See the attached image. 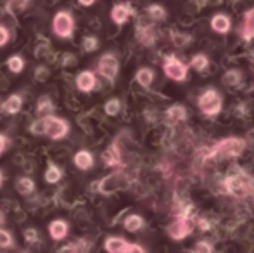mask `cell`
Returning a JSON list of instances; mask_svg holds the SVG:
<instances>
[{"instance_id":"cell-14","label":"cell","mask_w":254,"mask_h":253,"mask_svg":"<svg viewBox=\"0 0 254 253\" xmlns=\"http://www.w3.org/2000/svg\"><path fill=\"white\" fill-rule=\"evenodd\" d=\"M230 17L227 16V14H216V16H213V19H211V28H213L216 33H227V31H230Z\"/></svg>"},{"instance_id":"cell-18","label":"cell","mask_w":254,"mask_h":253,"mask_svg":"<svg viewBox=\"0 0 254 253\" xmlns=\"http://www.w3.org/2000/svg\"><path fill=\"white\" fill-rule=\"evenodd\" d=\"M137 37L144 45H152L156 42V33H154L152 26H145V24L137 26Z\"/></svg>"},{"instance_id":"cell-3","label":"cell","mask_w":254,"mask_h":253,"mask_svg":"<svg viewBox=\"0 0 254 253\" xmlns=\"http://www.w3.org/2000/svg\"><path fill=\"white\" fill-rule=\"evenodd\" d=\"M97 71L102 75L106 80H111L113 82L116 78L118 71H120V63H118V58L111 52L104 54L101 59H99V64H97Z\"/></svg>"},{"instance_id":"cell-7","label":"cell","mask_w":254,"mask_h":253,"mask_svg":"<svg viewBox=\"0 0 254 253\" xmlns=\"http://www.w3.org/2000/svg\"><path fill=\"white\" fill-rule=\"evenodd\" d=\"M164 73L170 78H173V80H184V78L187 77V66L178 61L177 58L170 56V58H166V61H164Z\"/></svg>"},{"instance_id":"cell-2","label":"cell","mask_w":254,"mask_h":253,"mask_svg":"<svg viewBox=\"0 0 254 253\" xmlns=\"http://www.w3.org/2000/svg\"><path fill=\"white\" fill-rule=\"evenodd\" d=\"M45 118V128H44V134L49 135L54 141L57 139H64L69 132V123L63 118H57L54 115H49V116H44Z\"/></svg>"},{"instance_id":"cell-30","label":"cell","mask_w":254,"mask_h":253,"mask_svg":"<svg viewBox=\"0 0 254 253\" xmlns=\"http://www.w3.org/2000/svg\"><path fill=\"white\" fill-rule=\"evenodd\" d=\"M23 236H24V241L30 245H35L40 241V236H38V231L33 229V227H28V229L23 231Z\"/></svg>"},{"instance_id":"cell-37","label":"cell","mask_w":254,"mask_h":253,"mask_svg":"<svg viewBox=\"0 0 254 253\" xmlns=\"http://www.w3.org/2000/svg\"><path fill=\"white\" fill-rule=\"evenodd\" d=\"M171 37H173V42L178 45V47H184L185 44H189V42H190V37H189V35L173 33V35H171Z\"/></svg>"},{"instance_id":"cell-29","label":"cell","mask_w":254,"mask_h":253,"mask_svg":"<svg viewBox=\"0 0 254 253\" xmlns=\"http://www.w3.org/2000/svg\"><path fill=\"white\" fill-rule=\"evenodd\" d=\"M104 109H106V115L116 116L118 113H120V109H121L120 99H109V101L106 102V106H104Z\"/></svg>"},{"instance_id":"cell-36","label":"cell","mask_w":254,"mask_h":253,"mask_svg":"<svg viewBox=\"0 0 254 253\" xmlns=\"http://www.w3.org/2000/svg\"><path fill=\"white\" fill-rule=\"evenodd\" d=\"M49 70L45 66H38L37 70H35V78H37L38 82H45L49 78Z\"/></svg>"},{"instance_id":"cell-9","label":"cell","mask_w":254,"mask_h":253,"mask_svg":"<svg viewBox=\"0 0 254 253\" xmlns=\"http://www.w3.org/2000/svg\"><path fill=\"white\" fill-rule=\"evenodd\" d=\"M225 186H227V189L235 196H244L246 192H248V184H246L242 175H230L225 180Z\"/></svg>"},{"instance_id":"cell-21","label":"cell","mask_w":254,"mask_h":253,"mask_svg":"<svg viewBox=\"0 0 254 253\" xmlns=\"http://www.w3.org/2000/svg\"><path fill=\"white\" fill-rule=\"evenodd\" d=\"M242 37H244L246 40H249L251 37H254V9L246 12L244 28H242Z\"/></svg>"},{"instance_id":"cell-16","label":"cell","mask_w":254,"mask_h":253,"mask_svg":"<svg viewBox=\"0 0 254 253\" xmlns=\"http://www.w3.org/2000/svg\"><path fill=\"white\" fill-rule=\"evenodd\" d=\"M31 0H7L5 2V10L10 16H17V14L24 12L30 7Z\"/></svg>"},{"instance_id":"cell-42","label":"cell","mask_w":254,"mask_h":253,"mask_svg":"<svg viewBox=\"0 0 254 253\" xmlns=\"http://www.w3.org/2000/svg\"><path fill=\"white\" fill-rule=\"evenodd\" d=\"M127 253H145L144 250H142L138 245H130V248H128V252Z\"/></svg>"},{"instance_id":"cell-38","label":"cell","mask_w":254,"mask_h":253,"mask_svg":"<svg viewBox=\"0 0 254 253\" xmlns=\"http://www.w3.org/2000/svg\"><path fill=\"white\" fill-rule=\"evenodd\" d=\"M194 253H211V245L209 243H199L197 247H195Z\"/></svg>"},{"instance_id":"cell-41","label":"cell","mask_w":254,"mask_h":253,"mask_svg":"<svg viewBox=\"0 0 254 253\" xmlns=\"http://www.w3.org/2000/svg\"><path fill=\"white\" fill-rule=\"evenodd\" d=\"M64 59H66V61L63 63L64 66H69V64H74V63H76V58H74L73 54H64Z\"/></svg>"},{"instance_id":"cell-46","label":"cell","mask_w":254,"mask_h":253,"mask_svg":"<svg viewBox=\"0 0 254 253\" xmlns=\"http://www.w3.org/2000/svg\"><path fill=\"white\" fill-rule=\"evenodd\" d=\"M2 182H3V175L0 173V186H2Z\"/></svg>"},{"instance_id":"cell-28","label":"cell","mask_w":254,"mask_h":253,"mask_svg":"<svg viewBox=\"0 0 254 253\" xmlns=\"http://www.w3.org/2000/svg\"><path fill=\"white\" fill-rule=\"evenodd\" d=\"M166 116L170 120H175V122H177V120H184L185 116H187V113H185L184 106H171V108L166 111Z\"/></svg>"},{"instance_id":"cell-44","label":"cell","mask_w":254,"mask_h":253,"mask_svg":"<svg viewBox=\"0 0 254 253\" xmlns=\"http://www.w3.org/2000/svg\"><path fill=\"white\" fill-rule=\"evenodd\" d=\"M199 226H201V229H204V231L209 229V227H207V222H206V220H201V222H199Z\"/></svg>"},{"instance_id":"cell-11","label":"cell","mask_w":254,"mask_h":253,"mask_svg":"<svg viewBox=\"0 0 254 253\" xmlns=\"http://www.w3.org/2000/svg\"><path fill=\"white\" fill-rule=\"evenodd\" d=\"M67 231H69V226H67L66 220H52L51 224H49V234H51L52 240L59 241V240H64V238L67 236Z\"/></svg>"},{"instance_id":"cell-1","label":"cell","mask_w":254,"mask_h":253,"mask_svg":"<svg viewBox=\"0 0 254 253\" xmlns=\"http://www.w3.org/2000/svg\"><path fill=\"white\" fill-rule=\"evenodd\" d=\"M74 28H76V21L74 16L71 14V10H57L52 17V31L56 37L59 38H73L74 35Z\"/></svg>"},{"instance_id":"cell-6","label":"cell","mask_w":254,"mask_h":253,"mask_svg":"<svg viewBox=\"0 0 254 253\" xmlns=\"http://www.w3.org/2000/svg\"><path fill=\"white\" fill-rule=\"evenodd\" d=\"M133 14H135V10L130 3L120 2V3H114L113 9H111V19H113V23H116L118 26H121V24L127 23Z\"/></svg>"},{"instance_id":"cell-25","label":"cell","mask_w":254,"mask_h":253,"mask_svg":"<svg viewBox=\"0 0 254 253\" xmlns=\"http://www.w3.org/2000/svg\"><path fill=\"white\" fill-rule=\"evenodd\" d=\"M135 78H137V82L142 85V87L147 88L154 80V73H152V70H149V68H142V70L137 71V77Z\"/></svg>"},{"instance_id":"cell-12","label":"cell","mask_w":254,"mask_h":253,"mask_svg":"<svg viewBox=\"0 0 254 253\" xmlns=\"http://www.w3.org/2000/svg\"><path fill=\"white\" fill-rule=\"evenodd\" d=\"M104 248H106L107 253H127L128 248H130V243L123 238H107L106 243H104Z\"/></svg>"},{"instance_id":"cell-19","label":"cell","mask_w":254,"mask_h":253,"mask_svg":"<svg viewBox=\"0 0 254 253\" xmlns=\"http://www.w3.org/2000/svg\"><path fill=\"white\" fill-rule=\"evenodd\" d=\"M23 108V97L17 94H12L10 97H7V101L3 102V111L9 113V115H16Z\"/></svg>"},{"instance_id":"cell-31","label":"cell","mask_w":254,"mask_h":253,"mask_svg":"<svg viewBox=\"0 0 254 253\" xmlns=\"http://www.w3.org/2000/svg\"><path fill=\"white\" fill-rule=\"evenodd\" d=\"M192 68L194 70H197V71H202V70H206L207 68V64H209V61H207V58L206 56H202V54H197V56H194L192 58Z\"/></svg>"},{"instance_id":"cell-27","label":"cell","mask_w":254,"mask_h":253,"mask_svg":"<svg viewBox=\"0 0 254 253\" xmlns=\"http://www.w3.org/2000/svg\"><path fill=\"white\" fill-rule=\"evenodd\" d=\"M142 226H144V220H142V217H138V215H130L127 220H125V229H128L130 233L138 231Z\"/></svg>"},{"instance_id":"cell-39","label":"cell","mask_w":254,"mask_h":253,"mask_svg":"<svg viewBox=\"0 0 254 253\" xmlns=\"http://www.w3.org/2000/svg\"><path fill=\"white\" fill-rule=\"evenodd\" d=\"M9 142L10 141H9V137H7V135L0 134V155H2L7 148H9Z\"/></svg>"},{"instance_id":"cell-22","label":"cell","mask_w":254,"mask_h":253,"mask_svg":"<svg viewBox=\"0 0 254 253\" xmlns=\"http://www.w3.org/2000/svg\"><path fill=\"white\" fill-rule=\"evenodd\" d=\"M61 179H63V170L57 165H54V163H49V169H47V172H45V182L57 184Z\"/></svg>"},{"instance_id":"cell-15","label":"cell","mask_w":254,"mask_h":253,"mask_svg":"<svg viewBox=\"0 0 254 253\" xmlns=\"http://www.w3.org/2000/svg\"><path fill=\"white\" fill-rule=\"evenodd\" d=\"M73 162L80 170H90L94 167V155L88 151H78L74 155Z\"/></svg>"},{"instance_id":"cell-47","label":"cell","mask_w":254,"mask_h":253,"mask_svg":"<svg viewBox=\"0 0 254 253\" xmlns=\"http://www.w3.org/2000/svg\"><path fill=\"white\" fill-rule=\"evenodd\" d=\"M21 253H28V252H21Z\"/></svg>"},{"instance_id":"cell-5","label":"cell","mask_w":254,"mask_h":253,"mask_svg":"<svg viewBox=\"0 0 254 253\" xmlns=\"http://www.w3.org/2000/svg\"><path fill=\"white\" fill-rule=\"evenodd\" d=\"M199 106H201V111L204 115L214 116L221 108V99L214 90H206L201 97H199Z\"/></svg>"},{"instance_id":"cell-20","label":"cell","mask_w":254,"mask_h":253,"mask_svg":"<svg viewBox=\"0 0 254 253\" xmlns=\"http://www.w3.org/2000/svg\"><path fill=\"white\" fill-rule=\"evenodd\" d=\"M16 191L19 192V194H23V196L31 194V192L35 191V182H33V179H30V177H21V179H17V182H16Z\"/></svg>"},{"instance_id":"cell-34","label":"cell","mask_w":254,"mask_h":253,"mask_svg":"<svg viewBox=\"0 0 254 253\" xmlns=\"http://www.w3.org/2000/svg\"><path fill=\"white\" fill-rule=\"evenodd\" d=\"M223 82L227 85H237L239 82H241V73H239V71H228L223 77Z\"/></svg>"},{"instance_id":"cell-24","label":"cell","mask_w":254,"mask_h":253,"mask_svg":"<svg viewBox=\"0 0 254 253\" xmlns=\"http://www.w3.org/2000/svg\"><path fill=\"white\" fill-rule=\"evenodd\" d=\"M145 12H147V16L151 17L152 21H163L164 17H166V10H164V7L159 5V3H151Z\"/></svg>"},{"instance_id":"cell-4","label":"cell","mask_w":254,"mask_h":253,"mask_svg":"<svg viewBox=\"0 0 254 253\" xmlns=\"http://www.w3.org/2000/svg\"><path fill=\"white\" fill-rule=\"evenodd\" d=\"M242 151H244V141H241V139H227V141L220 142L214 148L213 155L230 158V156H239Z\"/></svg>"},{"instance_id":"cell-45","label":"cell","mask_w":254,"mask_h":253,"mask_svg":"<svg viewBox=\"0 0 254 253\" xmlns=\"http://www.w3.org/2000/svg\"><path fill=\"white\" fill-rule=\"evenodd\" d=\"M2 224H3V215L0 213V226H2Z\"/></svg>"},{"instance_id":"cell-43","label":"cell","mask_w":254,"mask_h":253,"mask_svg":"<svg viewBox=\"0 0 254 253\" xmlns=\"http://www.w3.org/2000/svg\"><path fill=\"white\" fill-rule=\"evenodd\" d=\"M95 2H97V0H78V3H80L81 7H92Z\"/></svg>"},{"instance_id":"cell-23","label":"cell","mask_w":254,"mask_h":253,"mask_svg":"<svg viewBox=\"0 0 254 253\" xmlns=\"http://www.w3.org/2000/svg\"><path fill=\"white\" fill-rule=\"evenodd\" d=\"M7 68H9L10 73H21V71L24 70V59L23 56L16 54V56H10L9 59H7Z\"/></svg>"},{"instance_id":"cell-32","label":"cell","mask_w":254,"mask_h":253,"mask_svg":"<svg viewBox=\"0 0 254 253\" xmlns=\"http://www.w3.org/2000/svg\"><path fill=\"white\" fill-rule=\"evenodd\" d=\"M14 240L12 234L5 229H0V248H12Z\"/></svg>"},{"instance_id":"cell-26","label":"cell","mask_w":254,"mask_h":253,"mask_svg":"<svg viewBox=\"0 0 254 253\" xmlns=\"http://www.w3.org/2000/svg\"><path fill=\"white\" fill-rule=\"evenodd\" d=\"M81 49H83L85 52H95L99 49V38L94 37V35L83 37V40H81Z\"/></svg>"},{"instance_id":"cell-17","label":"cell","mask_w":254,"mask_h":253,"mask_svg":"<svg viewBox=\"0 0 254 253\" xmlns=\"http://www.w3.org/2000/svg\"><path fill=\"white\" fill-rule=\"evenodd\" d=\"M54 111H56V106H54L52 99L49 95H42L37 102V113L44 118V116L54 115Z\"/></svg>"},{"instance_id":"cell-35","label":"cell","mask_w":254,"mask_h":253,"mask_svg":"<svg viewBox=\"0 0 254 253\" xmlns=\"http://www.w3.org/2000/svg\"><path fill=\"white\" fill-rule=\"evenodd\" d=\"M10 40V31L7 26H3V24H0V47H3V45H7Z\"/></svg>"},{"instance_id":"cell-8","label":"cell","mask_w":254,"mask_h":253,"mask_svg":"<svg viewBox=\"0 0 254 253\" xmlns=\"http://www.w3.org/2000/svg\"><path fill=\"white\" fill-rule=\"evenodd\" d=\"M97 85V78H95L94 71H80L76 75V87L80 88L81 92H92Z\"/></svg>"},{"instance_id":"cell-10","label":"cell","mask_w":254,"mask_h":253,"mask_svg":"<svg viewBox=\"0 0 254 253\" xmlns=\"http://www.w3.org/2000/svg\"><path fill=\"white\" fill-rule=\"evenodd\" d=\"M170 236L175 238V240H182L185 238L189 233H190V224L187 222V217H180L175 224L170 226Z\"/></svg>"},{"instance_id":"cell-13","label":"cell","mask_w":254,"mask_h":253,"mask_svg":"<svg viewBox=\"0 0 254 253\" xmlns=\"http://www.w3.org/2000/svg\"><path fill=\"white\" fill-rule=\"evenodd\" d=\"M102 162H104V165H107V167L120 165L121 163V153H120V149H118L116 144H111L109 148L102 153Z\"/></svg>"},{"instance_id":"cell-33","label":"cell","mask_w":254,"mask_h":253,"mask_svg":"<svg viewBox=\"0 0 254 253\" xmlns=\"http://www.w3.org/2000/svg\"><path fill=\"white\" fill-rule=\"evenodd\" d=\"M44 128H45V118H38V120H35L33 123H31V127H30V130H31V134L33 135H42L44 134Z\"/></svg>"},{"instance_id":"cell-40","label":"cell","mask_w":254,"mask_h":253,"mask_svg":"<svg viewBox=\"0 0 254 253\" xmlns=\"http://www.w3.org/2000/svg\"><path fill=\"white\" fill-rule=\"evenodd\" d=\"M57 253H78V245H66V247L59 248Z\"/></svg>"}]
</instances>
